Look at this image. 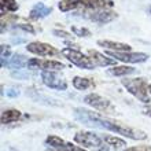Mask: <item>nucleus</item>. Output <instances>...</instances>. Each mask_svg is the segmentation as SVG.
Returning a JSON list of instances; mask_svg holds the SVG:
<instances>
[{"instance_id":"f257e3e1","label":"nucleus","mask_w":151,"mask_h":151,"mask_svg":"<svg viewBox=\"0 0 151 151\" xmlns=\"http://www.w3.org/2000/svg\"><path fill=\"white\" fill-rule=\"evenodd\" d=\"M58 7L62 12L74 11L76 15L96 24H107L118 17L113 10V0H60Z\"/></svg>"},{"instance_id":"f03ea898","label":"nucleus","mask_w":151,"mask_h":151,"mask_svg":"<svg viewBox=\"0 0 151 151\" xmlns=\"http://www.w3.org/2000/svg\"><path fill=\"white\" fill-rule=\"evenodd\" d=\"M74 115H76V118L80 119L83 124L92 125V127H98V128H103V129H107V131L113 132V133H118L121 136H125L128 139H132V140L147 139V133L144 131H142V129L129 127V125L121 122V121L107 118V117H103V115H100V114L92 113L89 110H85V109H74Z\"/></svg>"},{"instance_id":"7ed1b4c3","label":"nucleus","mask_w":151,"mask_h":151,"mask_svg":"<svg viewBox=\"0 0 151 151\" xmlns=\"http://www.w3.org/2000/svg\"><path fill=\"white\" fill-rule=\"evenodd\" d=\"M74 142L81 147L91 151H110V146L104 142L103 137L92 132H77L74 135Z\"/></svg>"},{"instance_id":"20e7f679","label":"nucleus","mask_w":151,"mask_h":151,"mask_svg":"<svg viewBox=\"0 0 151 151\" xmlns=\"http://www.w3.org/2000/svg\"><path fill=\"white\" fill-rule=\"evenodd\" d=\"M121 84H122L125 89H127L131 95H133L136 99H139L143 103H148L150 102V91H148L147 80L143 77H137V78H121Z\"/></svg>"},{"instance_id":"39448f33","label":"nucleus","mask_w":151,"mask_h":151,"mask_svg":"<svg viewBox=\"0 0 151 151\" xmlns=\"http://www.w3.org/2000/svg\"><path fill=\"white\" fill-rule=\"evenodd\" d=\"M62 55L66 58V59L73 63L74 66L80 69H87V70H92V69L96 68V65L92 62V59L89 58V55H85L78 50H74V48H63L62 50Z\"/></svg>"},{"instance_id":"423d86ee","label":"nucleus","mask_w":151,"mask_h":151,"mask_svg":"<svg viewBox=\"0 0 151 151\" xmlns=\"http://www.w3.org/2000/svg\"><path fill=\"white\" fill-rule=\"evenodd\" d=\"M84 103L91 106L92 109H95L98 111L103 113V114H118L115 106L110 102L109 99L103 98V96L98 95V93H88L85 98H84Z\"/></svg>"},{"instance_id":"0eeeda50","label":"nucleus","mask_w":151,"mask_h":151,"mask_svg":"<svg viewBox=\"0 0 151 151\" xmlns=\"http://www.w3.org/2000/svg\"><path fill=\"white\" fill-rule=\"evenodd\" d=\"M41 81L44 85H47L51 89H58V91H66L68 89V81L58 76L55 72L51 70H44L41 72Z\"/></svg>"},{"instance_id":"6e6552de","label":"nucleus","mask_w":151,"mask_h":151,"mask_svg":"<svg viewBox=\"0 0 151 151\" xmlns=\"http://www.w3.org/2000/svg\"><path fill=\"white\" fill-rule=\"evenodd\" d=\"M107 55L114 59L127 62V63H142L148 59V55L144 52H131V51H109Z\"/></svg>"},{"instance_id":"1a4fd4ad","label":"nucleus","mask_w":151,"mask_h":151,"mask_svg":"<svg viewBox=\"0 0 151 151\" xmlns=\"http://www.w3.org/2000/svg\"><path fill=\"white\" fill-rule=\"evenodd\" d=\"M26 50L37 56H59V50L52 47L51 44L41 43V41H32L26 45Z\"/></svg>"},{"instance_id":"9d476101","label":"nucleus","mask_w":151,"mask_h":151,"mask_svg":"<svg viewBox=\"0 0 151 151\" xmlns=\"http://www.w3.org/2000/svg\"><path fill=\"white\" fill-rule=\"evenodd\" d=\"M45 143H47L50 147L55 148V150H58V151H88L87 148L81 147V146H76V144L70 143L68 140H65L55 135L48 136L47 139H45Z\"/></svg>"},{"instance_id":"9b49d317","label":"nucleus","mask_w":151,"mask_h":151,"mask_svg":"<svg viewBox=\"0 0 151 151\" xmlns=\"http://www.w3.org/2000/svg\"><path fill=\"white\" fill-rule=\"evenodd\" d=\"M7 26H12V28H19L25 32L35 33V28L32 26V24H29L28 21L22 19L19 17L14 15V14H6L1 15V29L7 28Z\"/></svg>"},{"instance_id":"f8f14e48","label":"nucleus","mask_w":151,"mask_h":151,"mask_svg":"<svg viewBox=\"0 0 151 151\" xmlns=\"http://www.w3.org/2000/svg\"><path fill=\"white\" fill-rule=\"evenodd\" d=\"M28 66L32 69H40V70H51V72H56V70H62L65 69V63L59 62V60H54V59H32L28 60Z\"/></svg>"},{"instance_id":"ddd939ff","label":"nucleus","mask_w":151,"mask_h":151,"mask_svg":"<svg viewBox=\"0 0 151 151\" xmlns=\"http://www.w3.org/2000/svg\"><path fill=\"white\" fill-rule=\"evenodd\" d=\"M88 55H89V58L92 59V62H93L96 66H100V68H104V66H114L115 65L114 58H110V56L104 55V54L96 51V50H88Z\"/></svg>"},{"instance_id":"4468645a","label":"nucleus","mask_w":151,"mask_h":151,"mask_svg":"<svg viewBox=\"0 0 151 151\" xmlns=\"http://www.w3.org/2000/svg\"><path fill=\"white\" fill-rule=\"evenodd\" d=\"M96 43H98V45L106 48L109 51H131L132 50L129 44L118 43V41H113V40H98Z\"/></svg>"},{"instance_id":"2eb2a0df","label":"nucleus","mask_w":151,"mask_h":151,"mask_svg":"<svg viewBox=\"0 0 151 151\" xmlns=\"http://www.w3.org/2000/svg\"><path fill=\"white\" fill-rule=\"evenodd\" d=\"M52 12V8L48 7V6H45L44 3H41V1H39V3L35 6V7L30 10V14H29V17H30V19H41V18H44V17L50 15Z\"/></svg>"},{"instance_id":"dca6fc26","label":"nucleus","mask_w":151,"mask_h":151,"mask_svg":"<svg viewBox=\"0 0 151 151\" xmlns=\"http://www.w3.org/2000/svg\"><path fill=\"white\" fill-rule=\"evenodd\" d=\"M73 87L78 91H85V89H89V88L95 87V81L89 77H74L73 78Z\"/></svg>"},{"instance_id":"f3484780","label":"nucleus","mask_w":151,"mask_h":151,"mask_svg":"<svg viewBox=\"0 0 151 151\" xmlns=\"http://www.w3.org/2000/svg\"><path fill=\"white\" fill-rule=\"evenodd\" d=\"M22 117V113L17 109H8V110H4L1 113V124H11V122H15L18 119H21Z\"/></svg>"},{"instance_id":"a211bd4d","label":"nucleus","mask_w":151,"mask_h":151,"mask_svg":"<svg viewBox=\"0 0 151 151\" xmlns=\"http://www.w3.org/2000/svg\"><path fill=\"white\" fill-rule=\"evenodd\" d=\"M107 73L110 76H115V77H124V76L135 73V68H131V66H113L107 70Z\"/></svg>"},{"instance_id":"6ab92c4d","label":"nucleus","mask_w":151,"mask_h":151,"mask_svg":"<svg viewBox=\"0 0 151 151\" xmlns=\"http://www.w3.org/2000/svg\"><path fill=\"white\" fill-rule=\"evenodd\" d=\"M18 3L17 0H0V10H1V15L10 14V12L18 11Z\"/></svg>"},{"instance_id":"aec40b11","label":"nucleus","mask_w":151,"mask_h":151,"mask_svg":"<svg viewBox=\"0 0 151 151\" xmlns=\"http://www.w3.org/2000/svg\"><path fill=\"white\" fill-rule=\"evenodd\" d=\"M28 65V60L26 58L19 54H15V55L11 56V59H10V63L8 66H11V68H15V69H24L25 66Z\"/></svg>"},{"instance_id":"412c9836","label":"nucleus","mask_w":151,"mask_h":151,"mask_svg":"<svg viewBox=\"0 0 151 151\" xmlns=\"http://www.w3.org/2000/svg\"><path fill=\"white\" fill-rule=\"evenodd\" d=\"M11 48H10V45H7V44H1L0 45V58H1V68H4V66H8V59L11 58Z\"/></svg>"},{"instance_id":"4be33fe9","label":"nucleus","mask_w":151,"mask_h":151,"mask_svg":"<svg viewBox=\"0 0 151 151\" xmlns=\"http://www.w3.org/2000/svg\"><path fill=\"white\" fill-rule=\"evenodd\" d=\"M102 137H103L104 142H106L110 147H114V148H121L127 144L125 140L118 139V137H114V136H110V135H102Z\"/></svg>"},{"instance_id":"5701e85b","label":"nucleus","mask_w":151,"mask_h":151,"mask_svg":"<svg viewBox=\"0 0 151 151\" xmlns=\"http://www.w3.org/2000/svg\"><path fill=\"white\" fill-rule=\"evenodd\" d=\"M72 32L73 35L78 37H89L91 36V32L85 28H78V26H72Z\"/></svg>"},{"instance_id":"b1692460","label":"nucleus","mask_w":151,"mask_h":151,"mask_svg":"<svg viewBox=\"0 0 151 151\" xmlns=\"http://www.w3.org/2000/svg\"><path fill=\"white\" fill-rule=\"evenodd\" d=\"M124 151H151V147L147 144H143V146H135V147H128Z\"/></svg>"},{"instance_id":"393cba45","label":"nucleus","mask_w":151,"mask_h":151,"mask_svg":"<svg viewBox=\"0 0 151 151\" xmlns=\"http://www.w3.org/2000/svg\"><path fill=\"white\" fill-rule=\"evenodd\" d=\"M55 36H60V37H72V35H69L66 32H62V30H54Z\"/></svg>"},{"instance_id":"a878e982","label":"nucleus","mask_w":151,"mask_h":151,"mask_svg":"<svg viewBox=\"0 0 151 151\" xmlns=\"http://www.w3.org/2000/svg\"><path fill=\"white\" fill-rule=\"evenodd\" d=\"M143 114H146V115H148V117H151V106H150V107H147V109H144Z\"/></svg>"},{"instance_id":"bb28decb","label":"nucleus","mask_w":151,"mask_h":151,"mask_svg":"<svg viewBox=\"0 0 151 151\" xmlns=\"http://www.w3.org/2000/svg\"><path fill=\"white\" fill-rule=\"evenodd\" d=\"M47 151H58V150H55V148H52V147H51V148H48Z\"/></svg>"},{"instance_id":"cd10ccee","label":"nucleus","mask_w":151,"mask_h":151,"mask_svg":"<svg viewBox=\"0 0 151 151\" xmlns=\"http://www.w3.org/2000/svg\"><path fill=\"white\" fill-rule=\"evenodd\" d=\"M148 11H150V14H151V6H150V8H148Z\"/></svg>"}]
</instances>
